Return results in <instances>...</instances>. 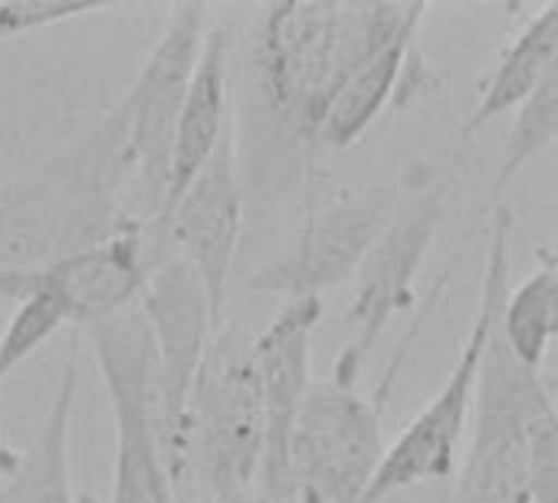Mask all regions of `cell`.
Instances as JSON below:
<instances>
[{"mask_svg": "<svg viewBox=\"0 0 558 503\" xmlns=\"http://www.w3.org/2000/svg\"><path fill=\"white\" fill-rule=\"evenodd\" d=\"M424 4H266L250 31V80L276 139L316 148L319 122L339 86L385 44L421 24Z\"/></svg>", "mask_w": 558, "mask_h": 503, "instance_id": "obj_1", "label": "cell"}, {"mask_svg": "<svg viewBox=\"0 0 558 503\" xmlns=\"http://www.w3.org/2000/svg\"><path fill=\"white\" fill-rule=\"evenodd\" d=\"M138 191L119 106L47 155L27 175L0 181V271H40L109 240Z\"/></svg>", "mask_w": 558, "mask_h": 503, "instance_id": "obj_2", "label": "cell"}, {"mask_svg": "<svg viewBox=\"0 0 558 503\" xmlns=\"http://www.w3.org/2000/svg\"><path fill=\"white\" fill-rule=\"evenodd\" d=\"M509 233H512V214L506 207H496L493 224H489L486 264H483L473 326L444 385L411 418V424L385 447L378 474L362 503H381L395 493L447 483L453 477L457 460H460V444H463L470 411H473L480 366H483L489 336L499 323L502 297L509 290Z\"/></svg>", "mask_w": 558, "mask_h": 503, "instance_id": "obj_3", "label": "cell"}, {"mask_svg": "<svg viewBox=\"0 0 558 503\" xmlns=\"http://www.w3.org/2000/svg\"><path fill=\"white\" fill-rule=\"evenodd\" d=\"M184 447L187 483L207 503L253 496L266 447V415L253 336L240 326H220L204 356L187 405Z\"/></svg>", "mask_w": 558, "mask_h": 503, "instance_id": "obj_4", "label": "cell"}, {"mask_svg": "<svg viewBox=\"0 0 558 503\" xmlns=\"http://www.w3.org/2000/svg\"><path fill=\"white\" fill-rule=\"evenodd\" d=\"M381 408L332 375L313 382L290 434L283 487L250 503H362L388 447Z\"/></svg>", "mask_w": 558, "mask_h": 503, "instance_id": "obj_5", "label": "cell"}, {"mask_svg": "<svg viewBox=\"0 0 558 503\" xmlns=\"http://www.w3.org/2000/svg\"><path fill=\"white\" fill-rule=\"evenodd\" d=\"M414 181H352L323 194L296 227L279 258L250 277L253 294L290 300H323L349 284L375 240L401 211Z\"/></svg>", "mask_w": 558, "mask_h": 503, "instance_id": "obj_6", "label": "cell"}, {"mask_svg": "<svg viewBox=\"0 0 558 503\" xmlns=\"http://www.w3.org/2000/svg\"><path fill=\"white\" fill-rule=\"evenodd\" d=\"M116 415L112 503H174L161 451V392L151 330L135 307L86 326Z\"/></svg>", "mask_w": 558, "mask_h": 503, "instance_id": "obj_7", "label": "cell"}, {"mask_svg": "<svg viewBox=\"0 0 558 503\" xmlns=\"http://www.w3.org/2000/svg\"><path fill=\"white\" fill-rule=\"evenodd\" d=\"M447 181H414L401 211L375 240L368 258L362 261L355 280V294L349 303L352 336L332 369V379L355 385L362 366L391 330V323L411 310L414 287L424 271V261L437 240V230L447 214Z\"/></svg>", "mask_w": 558, "mask_h": 503, "instance_id": "obj_8", "label": "cell"}, {"mask_svg": "<svg viewBox=\"0 0 558 503\" xmlns=\"http://www.w3.org/2000/svg\"><path fill=\"white\" fill-rule=\"evenodd\" d=\"M207 8L178 4L168 17V27L145 57L138 76L116 103L122 112L129 152L135 161L138 194L148 201V214L158 217L168 184L174 129L194 80L201 44L207 34Z\"/></svg>", "mask_w": 558, "mask_h": 503, "instance_id": "obj_9", "label": "cell"}, {"mask_svg": "<svg viewBox=\"0 0 558 503\" xmlns=\"http://www.w3.org/2000/svg\"><path fill=\"white\" fill-rule=\"evenodd\" d=\"M171 258L184 261L201 280L214 320L223 326V307L243 237V175L236 152V116L194 181L151 217Z\"/></svg>", "mask_w": 558, "mask_h": 503, "instance_id": "obj_10", "label": "cell"}, {"mask_svg": "<svg viewBox=\"0 0 558 503\" xmlns=\"http://www.w3.org/2000/svg\"><path fill=\"white\" fill-rule=\"evenodd\" d=\"M525 379L529 372L515 366L499 330H493L466 424L470 438L453 470L450 503H532L522 415Z\"/></svg>", "mask_w": 558, "mask_h": 503, "instance_id": "obj_11", "label": "cell"}, {"mask_svg": "<svg viewBox=\"0 0 558 503\" xmlns=\"http://www.w3.org/2000/svg\"><path fill=\"white\" fill-rule=\"evenodd\" d=\"M323 323V300H290L279 307L269 326L253 336V366L266 415V447L253 496L283 487L287 447L296 415L313 388V336Z\"/></svg>", "mask_w": 558, "mask_h": 503, "instance_id": "obj_12", "label": "cell"}, {"mask_svg": "<svg viewBox=\"0 0 558 503\" xmlns=\"http://www.w3.org/2000/svg\"><path fill=\"white\" fill-rule=\"evenodd\" d=\"M230 53H233V34L227 24L207 27L201 57L194 67V80L174 129L171 145V165H168V184L161 211L194 181V175L207 165L227 129L233 125L230 112ZM158 211V214H161Z\"/></svg>", "mask_w": 558, "mask_h": 503, "instance_id": "obj_13", "label": "cell"}, {"mask_svg": "<svg viewBox=\"0 0 558 503\" xmlns=\"http://www.w3.org/2000/svg\"><path fill=\"white\" fill-rule=\"evenodd\" d=\"M80 392V343H73L63 375L34 438L0 464V503H76L70 477V431Z\"/></svg>", "mask_w": 558, "mask_h": 503, "instance_id": "obj_14", "label": "cell"}, {"mask_svg": "<svg viewBox=\"0 0 558 503\" xmlns=\"http://www.w3.org/2000/svg\"><path fill=\"white\" fill-rule=\"evenodd\" d=\"M421 40V24L408 27L401 37L385 44L375 57H368L332 96L319 132H316V148H352L355 142L365 139V132L381 119L388 106L398 99L401 73L408 63L411 47Z\"/></svg>", "mask_w": 558, "mask_h": 503, "instance_id": "obj_15", "label": "cell"}, {"mask_svg": "<svg viewBox=\"0 0 558 503\" xmlns=\"http://www.w3.org/2000/svg\"><path fill=\"white\" fill-rule=\"evenodd\" d=\"M555 50H558V0H555V4L538 8L522 24V31L515 34V40L506 47L502 60L496 63L493 76L486 80L480 103L460 122L457 139L466 142L480 129H486L493 119H499L506 112H515L532 96V89L542 83Z\"/></svg>", "mask_w": 558, "mask_h": 503, "instance_id": "obj_16", "label": "cell"}, {"mask_svg": "<svg viewBox=\"0 0 558 503\" xmlns=\"http://www.w3.org/2000/svg\"><path fill=\"white\" fill-rule=\"evenodd\" d=\"M496 330L515 366L542 375V362L558 339V267L548 258L515 290H506Z\"/></svg>", "mask_w": 558, "mask_h": 503, "instance_id": "obj_17", "label": "cell"}, {"mask_svg": "<svg viewBox=\"0 0 558 503\" xmlns=\"http://www.w3.org/2000/svg\"><path fill=\"white\" fill-rule=\"evenodd\" d=\"M558 139V50L542 76V83L532 89V96L515 109V119L509 125L496 188L502 191L542 148H548Z\"/></svg>", "mask_w": 558, "mask_h": 503, "instance_id": "obj_18", "label": "cell"}, {"mask_svg": "<svg viewBox=\"0 0 558 503\" xmlns=\"http://www.w3.org/2000/svg\"><path fill=\"white\" fill-rule=\"evenodd\" d=\"M522 415L532 503H558V402L551 398L542 375L525 379Z\"/></svg>", "mask_w": 558, "mask_h": 503, "instance_id": "obj_19", "label": "cell"}, {"mask_svg": "<svg viewBox=\"0 0 558 503\" xmlns=\"http://www.w3.org/2000/svg\"><path fill=\"white\" fill-rule=\"evenodd\" d=\"M109 4H66V0H0V44H8L21 34L66 24L76 17L102 14Z\"/></svg>", "mask_w": 558, "mask_h": 503, "instance_id": "obj_20", "label": "cell"}, {"mask_svg": "<svg viewBox=\"0 0 558 503\" xmlns=\"http://www.w3.org/2000/svg\"><path fill=\"white\" fill-rule=\"evenodd\" d=\"M381 503H450V493L444 490V483H434V487H417V490H404V493H395Z\"/></svg>", "mask_w": 558, "mask_h": 503, "instance_id": "obj_21", "label": "cell"}, {"mask_svg": "<svg viewBox=\"0 0 558 503\" xmlns=\"http://www.w3.org/2000/svg\"><path fill=\"white\" fill-rule=\"evenodd\" d=\"M545 258H548V261H551V264L558 267V247H555V254H545Z\"/></svg>", "mask_w": 558, "mask_h": 503, "instance_id": "obj_22", "label": "cell"}, {"mask_svg": "<svg viewBox=\"0 0 558 503\" xmlns=\"http://www.w3.org/2000/svg\"><path fill=\"white\" fill-rule=\"evenodd\" d=\"M233 503H250V500H233Z\"/></svg>", "mask_w": 558, "mask_h": 503, "instance_id": "obj_23", "label": "cell"}]
</instances>
